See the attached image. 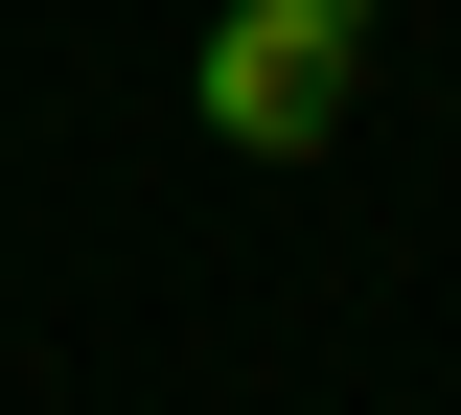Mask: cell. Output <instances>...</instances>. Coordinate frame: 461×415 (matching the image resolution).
<instances>
[{
	"instance_id": "obj_1",
	"label": "cell",
	"mask_w": 461,
	"mask_h": 415,
	"mask_svg": "<svg viewBox=\"0 0 461 415\" xmlns=\"http://www.w3.org/2000/svg\"><path fill=\"white\" fill-rule=\"evenodd\" d=\"M346 69H369V23H300V0H230L185 93H208V139H230V162H323V139H346Z\"/></svg>"
}]
</instances>
